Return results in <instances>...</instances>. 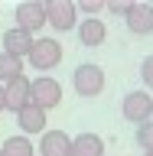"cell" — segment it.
Listing matches in <instances>:
<instances>
[{
  "mask_svg": "<svg viewBox=\"0 0 153 156\" xmlns=\"http://www.w3.org/2000/svg\"><path fill=\"white\" fill-rule=\"evenodd\" d=\"M72 156H104V140L98 133H78L72 140Z\"/></svg>",
  "mask_w": 153,
  "mask_h": 156,
  "instance_id": "4fadbf2b",
  "label": "cell"
},
{
  "mask_svg": "<svg viewBox=\"0 0 153 156\" xmlns=\"http://www.w3.org/2000/svg\"><path fill=\"white\" fill-rule=\"evenodd\" d=\"M121 114H124V120H130L137 127L147 124V120H153V98L147 91H130L121 101Z\"/></svg>",
  "mask_w": 153,
  "mask_h": 156,
  "instance_id": "5b68a950",
  "label": "cell"
},
{
  "mask_svg": "<svg viewBox=\"0 0 153 156\" xmlns=\"http://www.w3.org/2000/svg\"><path fill=\"white\" fill-rule=\"evenodd\" d=\"M16 124L23 130V136H33V133H46V111H39L36 104H26L23 111H16Z\"/></svg>",
  "mask_w": 153,
  "mask_h": 156,
  "instance_id": "7c38bea8",
  "label": "cell"
},
{
  "mask_svg": "<svg viewBox=\"0 0 153 156\" xmlns=\"http://www.w3.org/2000/svg\"><path fill=\"white\" fill-rule=\"evenodd\" d=\"M134 140H137V146H140L144 153H153V120H147V124L137 127Z\"/></svg>",
  "mask_w": 153,
  "mask_h": 156,
  "instance_id": "2e32d148",
  "label": "cell"
},
{
  "mask_svg": "<svg viewBox=\"0 0 153 156\" xmlns=\"http://www.w3.org/2000/svg\"><path fill=\"white\" fill-rule=\"evenodd\" d=\"M72 88H75V94H82V98H98L104 91V68L95 65V62H82V65L72 72Z\"/></svg>",
  "mask_w": 153,
  "mask_h": 156,
  "instance_id": "7a4b0ae2",
  "label": "cell"
},
{
  "mask_svg": "<svg viewBox=\"0 0 153 156\" xmlns=\"http://www.w3.org/2000/svg\"><path fill=\"white\" fill-rule=\"evenodd\" d=\"M75 10H82L85 20H98V13L104 10V0H82V3H75Z\"/></svg>",
  "mask_w": 153,
  "mask_h": 156,
  "instance_id": "e0dca14e",
  "label": "cell"
},
{
  "mask_svg": "<svg viewBox=\"0 0 153 156\" xmlns=\"http://www.w3.org/2000/svg\"><path fill=\"white\" fill-rule=\"evenodd\" d=\"M75 33H78V42L85 49H95V46H101L107 39V26L101 23V20H82L75 26Z\"/></svg>",
  "mask_w": 153,
  "mask_h": 156,
  "instance_id": "8fae6325",
  "label": "cell"
},
{
  "mask_svg": "<svg viewBox=\"0 0 153 156\" xmlns=\"http://www.w3.org/2000/svg\"><path fill=\"white\" fill-rule=\"evenodd\" d=\"M13 16H16V26L26 29L29 36H33L36 29L46 26V10H42V3H39V0H23V3H16Z\"/></svg>",
  "mask_w": 153,
  "mask_h": 156,
  "instance_id": "8992f818",
  "label": "cell"
},
{
  "mask_svg": "<svg viewBox=\"0 0 153 156\" xmlns=\"http://www.w3.org/2000/svg\"><path fill=\"white\" fill-rule=\"evenodd\" d=\"M144 156H153V153H144Z\"/></svg>",
  "mask_w": 153,
  "mask_h": 156,
  "instance_id": "44dd1931",
  "label": "cell"
},
{
  "mask_svg": "<svg viewBox=\"0 0 153 156\" xmlns=\"http://www.w3.org/2000/svg\"><path fill=\"white\" fill-rule=\"evenodd\" d=\"M0 156H36V150H33V140L29 136L16 133V136H7L0 143Z\"/></svg>",
  "mask_w": 153,
  "mask_h": 156,
  "instance_id": "5bb4252c",
  "label": "cell"
},
{
  "mask_svg": "<svg viewBox=\"0 0 153 156\" xmlns=\"http://www.w3.org/2000/svg\"><path fill=\"white\" fill-rule=\"evenodd\" d=\"M29 49H33V36H29L26 29H20V26H10L7 33H3V52L7 55H29Z\"/></svg>",
  "mask_w": 153,
  "mask_h": 156,
  "instance_id": "30bf717a",
  "label": "cell"
},
{
  "mask_svg": "<svg viewBox=\"0 0 153 156\" xmlns=\"http://www.w3.org/2000/svg\"><path fill=\"white\" fill-rule=\"evenodd\" d=\"M42 10H46V26H52L56 33H68L78 26V10L72 0H46Z\"/></svg>",
  "mask_w": 153,
  "mask_h": 156,
  "instance_id": "3957f363",
  "label": "cell"
},
{
  "mask_svg": "<svg viewBox=\"0 0 153 156\" xmlns=\"http://www.w3.org/2000/svg\"><path fill=\"white\" fill-rule=\"evenodd\" d=\"M16 75H23V58H16V55H7V52H0V85L13 81Z\"/></svg>",
  "mask_w": 153,
  "mask_h": 156,
  "instance_id": "9a60e30c",
  "label": "cell"
},
{
  "mask_svg": "<svg viewBox=\"0 0 153 156\" xmlns=\"http://www.w3.org/2000/svg\"><path fill=\"white\" fill-rule=\"evenodd\" d=\"M39 156H72V136L65 130H46L39 136Z\"/></svg>",
  "mask_w": 153,
  "mask_h": 156,
  "instance_id": "52a82bcc",
  "label": "cell"
},
{
  "mask_svg": "<svg viewBox=\"0 0 153 156\" xmlns=\"http://www.w3.org/2000/svg\"><path fill=\"white\" fill-rule=\"evenodd\" d=\"M124 20H127V29H130L134 36L153 33V3H134Z\"/></svg>",
  "mask_w": 153,
  "mask_h": 156,
  "instance_id": "9c48e42d",
  "label": "cell"
},
{
  "mask_svg": "<svg viewBox=\"0 0 153 156\" xmlns=\"http://www.w3.org/2000/svg\"><path fill=\"white\" fill-rule=\"evenodd\" d=\"M26 58L36 72H52L62 62V42L52 36H39V39H33V49H29Z\"/></svg>",
  "mask_w": 153,
  "mask_h": 156,
  "instance_id": "6da1fadb",
  "label": "cell"
},
{
  "mask_svg": "<svg viewBox=\"0 0 153 156\" xmlns=\"http://www.w3.org/2000/svg\"><path fill=\"white\" fill-rule=\"evenodd\" d=\"M130 7H134V0H107V3H104V10H111L114 16H127Z\"/></svg>",
  "mask_w": 153,
  "mask_h": 156,
  "instance_id": "ac0fdd59",
  "label": "cell"
},
{
  "mask_svg": "<svg viewBox=\"0 0 153 156\" xmlns=\"http://www.w3.org/2000/svg\"><path fill=\"white\" fill-rule=\"evenodd\" d=\"M3 104H7V111H23L29 104V78L16 75L13 81L3 85Z\"/></svg>",
  "mask_w": 153,
  "mask_h": 156,
  "instance_id": "ba28073f",
  "label": "cell"
},
{
  "mask_svg": "<svg viewBox=\"0 0 153 156\" xmlns=\"http://www.w3.org/2000/svg\"><path fill=\"white\" fill-rule=\"evenodd\" d=\"M29 104H36L39 111H52L62 104V85L56 78H33L29 81Z\"/></svg>",
  "mask_w": 153,
  "mask_h": 156,
  "instance_id": "277c9868",
  "label": "cell"
},
{
  "mask_svg": "<svg viewBox=\"0 0 153 156\" xmlns=\"http://www.w3.org/2000/svg\"><path fill=\"white\" fill-rule=\"evenodd\" d=\"M140 78H144L147 88H153V55H147L144 62H140Z\"/></svg>",
  "mask_w": 153,
  "mask_h": 156,
  "instance_id": "d6986e66",
  "label": "cell"
},
{
  "mask_svg": "<svg viewBox=\"0 0 153 156\" xmlns=\"http://www.w3.org/2000/svg\"><path fill=\"white\" fill-rule=\"evenodd\" d=\"M0 111H7V104H3V85H0Z\"/></svg>",
  "mask_w": 153,
  "mask_h": 156,
  "instance_id": "ffe728a7",
  "label": "cell"
}]
</instances>
